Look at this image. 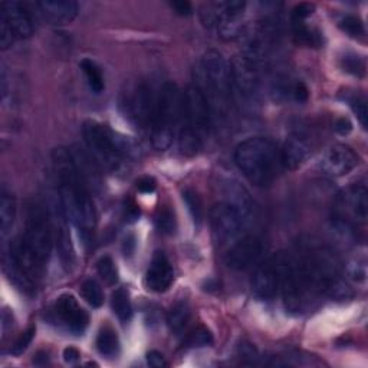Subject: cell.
Instances as JSON below:
<instances>
[{
    "instance_id": "obj_1",
    "label": "cell",
    "mask_w": 368,
    "mask_h": 368,
    "mask_svg": "<svg viewBox=\"0 0 368 368\" xmlns=\"http://www.w3.org/2000/svg\"><path fill=\"white\" fill-rule=\"evenodd\" d=\"M341 262L334 250L324 245L308 243L291 256L288 272L280 289L283 304L292 314L314 309L327 295L341 285Z\"/></svg>"
},
{
    "instance_id": "obj_2",
    "label": "cell",
    "mask_w": 368,
    "mask_h": 368,
    "mask_svg": "<svg viewBox=\"0 0 368 368\" xmlns=\"http://www.w3.org/2000/svg\"><path fill=\"white\" fill-rule=\"evenodd\" d=\"M52 165L58 180L59 205L68 219L79 232V236L91 243L96 226V213L71 150L58 147L52 152Z\"/></svg>"
},
{
    "instance_id": "obj_3",
    "label": "cell",
    "mask_w": 368,
    "mask_h": 368,
    "mask_svg": "<svg viewBox=\"0 0 368 368\" xmlns=\"http://www.w3.org/2000/svg\"><path fill=\"white\" fill-rule=\"evenodd\" d=\"M194 83L206 98L213 120H225L233 103L230 65L217 51H207L194 68Z\"/></svg>"
},
{
    "instance_id": "obj_4",
    "label": "cell",
    "mask_w": 368,
    "mask_h": 368,
    "mask_svg": "<svg viewBox=\"0 0 368 368\" xmlns=\"http://www.w3.org/2000/svg\"><path fill=\"white\" fill-rule=\"evenodd\" d=\"M82 136L91 157L111 173L123 172L127 163L136 160L140 154L139 147L131 139L103 123L85 121L82 125Z\"/></svg>"
},
{
    "instance_id": "obj_5",
    "label": "cell",
    "mask_w": 368,
    "mask_h": 368,
    "mask_svg": "<svg viewBox=\"0 0 368 368\" xmlns=\"http://www.w3.org/2000/svg\"><path fill=\"white\" fill-rule=\"evenodd\" d=\"M235 163L242 174L258 187H269L283 169L280 148L265 137L242 141L235 150Z\"/></svg>"
},
{
    "instance_id": "obj_6",
    "label": "cell",
    "mask_w": 368,
    "mask_h": 368,
    "mask_svg": "<svg viewBox=\"0 0 368 368\" xmlns=\"http://www.w3.org/2000/svg\"><path fill=\"white\" fill-rule=\"evenodd\" d=\"M214 123L210 107L203 94L194 85L183 92V114L178 143L183 154L194 156L203 147Z\"/></svg>"
},
{
    "instance_id": "obj_7",
    "label": "cell",
    "mask_w": 368,
    "mask_h": 368,
    "mask_svg": "<svg viewBox=\"0 0 368 368\" xmlns=\"http://www.w3.org/2000/svg\"><path fill=\"white\" fill-rule=\"evenodd\" d=\"M183 114V92L174 82H165L159 90L157 104L150 124V136L156 150L164 152L178 136Z\"/></svg>"
},
{
    "instance_id": "obj_8",
    "label": "cell",
    "mask_w": 368,
    "mask_h": 368,
    "mask_svg": "<svg viewBox=\"0 0 368 368\" xmlns=\"http://www.w3.org/2000/svg\"><path fill=\"white\" fill-rule=\"evenodd\" d=\"M263 61L243 51L229 62L233 98H238L246 104L256 103L262 83Z\"/></svg>"
},
{
    "instance_id": "obj_9",
    "label": "cell",
    "mask_w": 368,
    "mask_h": 368,
    "mask_svg": "<svg viewBox=\"0 0 368 368\" xmlns=\"http://www.w3.org/2000/svg\"><path fill=\"white\" fill-rule=\"evenodd\" d=\"M368 217V190L365 183H354L343 190L334 205V223L344 232H353Z\"/></svg>"
},
{
    "instance_id": "obj_10",
    "label": "cell",
    "mask_w": 368,
    "mask_h": 368,
    "mask_svg": "<svg viewBox=\"0 0 368 368\" xmlns=\"http://www.w3.org/2000/svg\"><path fill=\"white\" fill-rule=\"evenodd\" d=\"M22 238L32 252L38 256L42 263L46 265L52 250L54 230L52 221L49 219L48 213L41 205H29Z\"/></svg>"
},
{
    "instance_id": "obj_11",
    "label": "cell",
    "mask_w": 368,
    "mask_h": 368,
    "mask_svg": "<svg viewBox=\"0 0 368 368\" xmlns=\"http://www.w3.org/2000/svg\"><path fill=\"white\" fill-rule=\"evenodd\" d=\"M289 263V254L276 252L258 266L252 279V291L259 300H271L280 292Z\"/></svg>"
},
{
    "instance_id": "obj_12",
    "label": "cell",
    "mask_w": 368,
    "mask_h": 368,
    "mask_svg": "<svg viewBox=\"0 0 368 368\" xmlns=\"http://www.w3.org/2000/svg\"><path fill=\"white\" fill-rule=\"evenodd\" d=\"M159 91H154L147 82L132 85L123 96V108L128 119L140 128H150L153 112L157 104Z\"/></svg>"
},
{
    "instance_id": "obj_13",
    "label": "cell",
    "mask_w": 368,
    "mask_h": 368,
    "mask_svg": "<svg viewBox=\"0 0 368 368\" xmlns=\"http://www.w3.org/2000/svg\"><path fill=\"white\" fill-rule=\"evenodd\" d=\"M249 221L232 205L219 202L210 210V226L217 243L226 245L236 242Z\"/></svg>"
},
{
    "instance_id": "obj_14",
    "label": "cell",
    "mask_w": 368,
    "mask_h": 368,
    "mask_svg": "<svg viewBox=\"0 0 368 368\" xmlns=\"http://www.w3.org/2000/svg\"><path fill=\"white\" fill-rule=\"evenodd\" d=\"M265 254V243L258 236H243L233 242L226 254V265L232 271L242 272L255 266Z\"/></svg>"
},
{
    "instance_id": "obj_15",
    "label": "cell",
    "mask_w": 368,
    "mask_h": 368,
    "mask_svg": "<svg viewBox=\"0 0 368 368\" xmlns=\"http://www.w3.org/2000/svg\"><path fill=\"white\" fill-rule=\"evenodd\" d=\"M54 312L57 320L66 328L71 331L75 336H82L85 332L90 316L85 309H82L78 304V300L75 299L74 295L71 294H63L61 295L54 307Z\"/></svg>"
},
{
    "instance_id": "obj_16",
    "label": "cell",
    "mask_w": 368,
    "mask_h": 368,
    "mask_svg": "<svg viewBox=\"0 0 368 368\" xmlns=\"http://www.w3.org/2000/svg\"><path fill=\"white\" fill-rule=\"evenodd\" d=\"M358 164V156L354 153V150L344 145L337 144L328 148L325 154L320 160V170L324 176L328 177H343L353 172Z\"/></svg>"
},
{
    "instance_id": "obj_17",
    "label": "cell",
    "mask_w": 368,
    "mask_h": 368,
    "mask_svg": "<svg viewBox=\"0 0 368 368\" xmlns=\"http://www.w3.org/2000/svg\"><path fill=\"white\" fill-rule=\"evenodd\" d=\"M51 221H52L54 241L57 245L58 256L61 259L63 269L66 272H70L75 263V250L71 239V233L68 229V219H66L61 205L55 206Z\"/></svg>"
},
{
    "instance_id": "obj_18",
    "label": "cell",
    "mask_w": 368,
    "mask_h": 368,
    "mask_svg": "<svg viewBox=\"0 0 368 368\" xmlns=\"http://www.w3.org/2000/svg\"><path fill=\"white\" fill-rule=\"evenodd\" d=\"M0 19L10 28L14 39L30 38L35 32V22L28 8L21 2H3L0 5Z\"/></svg>"
},
{
    "instance_id": "obj_19",
    "label": "cell",
    "mask_w": 368,
    "mask_h": 368,
    "mask_svg": "<svg viewBox=\"0 0 368 368\" xmlns=\"http://www.w3.org/2000/svg\"><path fill=\"white\" fill-rule=\"evenodd\" d=\"M311 156V144L303 134L294 132L280 148V160L283 169L298 170Z\"/></svg>"
},
{
    "instance_id": "obj_20",
    "label": "cell",
    "mask_w": 368,
    "mask_h": 368,
    "mask_svg": "<svg viewBox=\"0 0 368 368\" xmlns=\"http://www.w3.org/2000/svg\"><path fill=\"white\" fill-rule=\"evenodd\" d=\"M174 280V269L163 252H157L153 256L152 263L145 274V285L153 292H165L172 287Z\"/></svg>"
},
{
    "instance_id": "obj_21",
    "label": "cell",
    "mask_w": 368,
    "mask_h": 368,
    "mask_svg": "<svg viewBox=\"0 0 368 368\" xmlns=\"http://www.w3.org/2000/svg\"><path fill=\"white\" fill-rule=\"evenodd\" d=\"M37 8L42 18L52 25L71 23L79 10L78 3L72 0H41L37 2Z\"/></svg>"
},
{
    "instance_id": "obj_22",
    "label": "cell",
    "mask_w": 368,
    "mask_h": 368,
    "mask_svg": "<svg viewBox=\"0 0 368 368\" xmlns=\"http://www.w3.org/2000/svg\"><path fill=\"white\" fill-rule=\"evenodd\" d=\"M223 193H225L223 202L236 207L249 221V217L254 210V202L252 198H250L249 192L242 186V184H239L238 181H227L225 183Z\"/></svg>"
},
{
    "instance_id": "obj_23",
    "label": "cell",
    "mask_w": 368,
    "mask_h": 368,
    "mask_svg": "<svg viewBox=\"0 0 368 368\" xmlns=\"http://www.w3.org/2000/svg\"><path fill=\"white\" fill-rule=\"evenodd\" d=\"M16 217V200L10 192H8L5 187L0 193V233L5 239L13 226Z\"/></svg>"
},
{
    "instance_id": "obj_24",
    "label": "cell",
    "mask_w": 368,
    "mask_h": 368,
    "mask_svg": "<svg viewBox=\"0 0 368 368\" xmlns=\"http://www.w3.org/2000/svg\"><path fill=\"white\" fill-rule=\"evenodd\" d=\"M190 318H192V309L189 307L187 303H177L167 315V324H169V328L173 334L178 336L184 329L187 328L189 323H190Z\"/></svg>"
},
{
    "instance_id": "obj_25",
    "label": "cell",
    "mask_w": 368,
    "mask_h": 368,
    "mask_svg": "<svg viewBox=\"0 0 368 368\" xmlns=\"http://www.w3.org/2000/svg\"><path fill=\"white\" fill-rule=\"evenodd\" d=\"M96 349L98 353L104 356V357H115L119 354L120 351V340L119 336H116V332L110 328V327H104L101 328V331L98 332V337H96Z\"/></svg>"
},
{
    "instance_id": "obj_26",
    "label": "cell",
    "mask_w": 368,
    "mask_h": 368,
    "mask_svg": "<svg viewBox=\"0 0 368 368\" xmlns=\"http://www.w3.org/2000/svg\"><path fill=\"white\" fill-rule=\"evenodd\" d=\"M79 66H81V71L83 72V75H85V78H87L90 88L95 94H101L105 90V81H104V75H103L101 70H99V66L94 61H91L88 58L82 59Z\"/></svg>"
},
{
    "instance_id": "obj_27",
    "label": "cell",
    "mask_w": 368,
    "mask_h": 368,
    "mask_svg": "<svg viewBox=\"0 0 368 368\" xmlns=\"http://www.w3.org/2000/svg\"><path fill=\"white\" fill-rule=\"evenodd\" d=\"M183 202L187 206V210L192 216L194 226L200 229L205 219V210H203V202H202V198H200L198 193L194 192L193 189L183 190Z\"/></svg>"
},
{
    "instance_id": "obj_28",
    "label": "cell",
    "mask_w": 368,
    "mask_h": 368,
    "mask_svg": "<svg viewBox=\"0 0 368 368\" xmlns=\"http://www.w3.org/2000/svg\"><path fill=\"white\" fill-rule=\"evenodd\" d=\"M111 307L114 314L120 318L123 323H127L132 316V307L130 300V294L124 288H119L111 298Z\"/></svg>"
},
{
    "instance_id": "obj_29",
    "label": "cell",
    "mask_w": 368,
    "mask_h": 368,
    "mask_svg": "<svg viewBox=\"0 0 368 368\" xmlns=\"http://www.w3.org/2000/svg\"><path fill=\"white\" fill-rule=\"evenodd\" d=\"M292 30H294V39L296 43L307 46L321 45L320 32L309 28L305 22H292Z\"/></svg>"
},
{
    "instance_id": "obj_30",
    "label": "cell",
    "mask_w": 368,
    "mask_h": 368,
    "mask_svg": "<svg viewBox=\"0 0 368 368\" xmlns=\"http://www.w3.org/2000/svg\"><path fill=\"white\" fill-rule=\"evenodd\" d=\"M81 295L92 308H99L104 304V292L99 283L94 279H87L82 283Z\"/></svg>"
},
{
    "instance_id": "obj_31",
    "label": "cell",
    "mask_w": 368,
    "mask_h": 368,
    "mask_svg": "<svg viewBox=\"0 0 368 368\" xmlns=\"http://www.w3.org/2000/svg\"><path fill=\"white\" fill-rule=\"evenodd\" d=\"M157 227L164 235H174L177 229V221L174 212L169 206H163L159 209V213L156 216Z\"/></svg>"
},
{
    "instance_id": "obj_32",
    "label": "cell",
    "mask_w": 368,
    "mask_h": 368,
    "mask_svg": "<svg viewBox=\"0 0 368 368\" xmlns=\"http://www.w3.org/2000/svg\"><path fill=\"white\" fill-rule=\"evenodd\" d=\"M213 344V336L212 332L205 327H197L184 340V347L186 348H202V347H210Z\"/></svg>"
},
{
    "instance_id": "obj_33",
    "label": "cell",
    "mask_w": 368,
    "mask_h": 368,
    "mask_svg": "<svg viewBox=\"0 0 368 368\" xmlns=\"http://www.w3.org/2000/svg\"><path fill=\"white\" fill-rule=\"evenodd\" d=\"M96 271L98 275L101 276V279L108 283V285H115L119 282V271H116V266L112 260L111 256L105 255L96 262Z\"/></svg>"
},
{
    "instance_id": "obj_34",
    "label": "cell",
    "mask_w": 368,
    "mask_h": 368,
    "mask_svg": "<svg viewBox=\"0 0 368 368\" xmlns=\"http://www.w3.org/2000/svg\"><path fill=\"white\" fill-rule=\"evenodd\" d=\"M338 26L343 32H345L347 35L351 38H361V37H364V33H365L364 23L358 18V16H353V14L344 16L343 19H340Z\"/></svg>"
},
{
    "instance_id": "obj_35",
    "label": "cell",
    "mask_w": 368,
    "mask_h": 368,
    "mask_svg": "<svg viewBox=\"0 0 368 368\" xmlns=\"http://www.w3.org/2000/svg\"><path fill=\"white\" fill-rule=\"evenodd\" d=\"M341 66L343 70L354 76H364L365 74V61L360 55L356 54H347L341 58Z\"/></svg>"
},
{
    "instance_id": "obj_36",
    "label": "cell",
    "mask_w": 368,
    "mask_h": 368,
    "mask_svg": "<svg viewBox=\"0 0 368 368\" xmlns=\"http://www.w3.org/2000/svg\"><path fill=\"white\" fill-rule=\"evenodd\" d=\"M347 103L353 111L357 114L358 120L364 128H367V120H368V110H367V99L364 95L354 94L351 96H347Z\"/></svg>"
},
{
    "instance_id": "obj_37",
    "label": "cell",
    "mask_w": 368,
    "mask_h": 368,
    "mask_svg": "<svg viewBox=\"0 0 368 368\" xmlns=\"http://www.w3.org/2000/svg\"><path fill=\"white\" fill-rule=\"evenodd\" d=\"M35 332H37L35 327H29L26 331H23L19 336V338L16 340V343L13 344L10 353L13 356H22L25 351L28 349V347L30 345L33 337H35Z\"/></svg>"
},
{
    "instance_id": "obj_38",
    "label": "cell",
    "mask_w": 368,
    "mask_h": 368,
    "mask_svg": "<svg viewBox=\"0 0 368 368\" xmlns=\"http://www.w3.org/2000/svg\"><path fill=\"white\" fill-rule=\"evenodd\" d=\"M238 354L247 364H256L259 361V358H260L258 348L252 343H247V341H242L239 344Z\"/></svg>"
},
{
    "instance_id": "obj_39",
    "label": "cell",
    "mask_w": 368,
    "mask_h": 368,
    "mask_svg": "<svg viewBox=\"0 0 368 368\" xmlns=\"http://www.w3.org/2000/svg\"><path fill=\"white\" fill-rule=\"evenodd\" d=\"M314 10H315V6L311 3H299L292 10L291 22H305L309 16L314 13Z\"/></svg>"
},
{
    "instance_id": "obj_40",
    "label": "cell",
    "mask_w": 368,
    "mask_h": 368,
    "mask_svg": "<svg viewBox=\"0 0 368 368\" xmlns=\"http://www.w3.org/2000/svg\"><path fill=\"white\" fill-rule=\"evenodd\" d=\"M14 41H16V39H14V37H13V33H12L10 28L6 25L5 21L0 19V45H2L3 51H6V49H9Z\"/></svg>"
},
{
    "instance_id": "obj_41",
    "label": "cell",
    "mask_w": 368,
    "mask_h": 368,
    "mask_svg": "<svg viewBox=\"0 0 368 368\" xmlns=\"http://www.w3.org/2000/svg\"><path fill=\"white\" fill-rule=\"evenodd\" d=\"M147 364L150 367H154V368H163V367H167L169 365V362L165 361L164 356L161 353H159V351H150V353H147Z\"/></svg>"
},
{
    "instance_id": "obj_42",
    "label": "cell",
    "mask_w": 368,
    "mask_h": 368,
    "mask_svg": "<svg viewBox=\"0 0 368 368\" xmlns=\"http://www.w3.org/2000/svg\"><path fill=\"white\" fill-rule=\"evenodd\" d=\"M292 95L294 98L296 99L298 103H305L308 96H309V92H308V88L304 82L298 81L295 85H294V90H292Z\"/></svg>"
},
{
    "instance_id": "obj_43",
    "label": "cell",
    "mask_w": 368,
    "mask_h": 368,
    "mask_svg": "<svg viewBox=\"0 0 368 368\" xmlns=\"http://www.w3.org/2000/svg\"><path fill=\"white\" fill-rule=\"evenodd\" d=\"M137 189L141 193H153L156 190V180L153 177H141L137 181Z\"/></svg>"
},
{
    "instance_id": "obj_44",
    "label": "cell",
    "mask_w": 368,
    "mask_h": 368,
    "mask_svg": "<svg viewBox=\"0 0 368 368\" xmlns=\"http://www.w3.org/2000/svg\"><path fill=\"white\" fill-rule=\"evenodd\" d=\"M334 128H336V131L341 134V136H347V134L353 131V124H351V121L345 119V116H341V119H338L336 124H334Z\"/></svg>"
},
{
    "instance_id": "obj_45",
    "label": "cell",
    "mask_w": 368,
    "mask_h": 368,
    "mask_svg": "<svg viewBox=\"0 0 368 368\" xmlns=\"http://www.w3.org/2000/svg\"><path fill=\"white\" fill-rule=\"evenodd\" d=\"M170 5L180 16H189L193 12L192 5L189 2H184V0H177V2H172Z\"/></svg>"
},
{
    "instance_id": "obj_46",
    "label": "cell",
    "mask_w": 368,
    "mask_h": 368,
    "mask_svg": "<svg viewBox=\"0 0 368 368\" xmlns=\"http://www.w3.org/2000/svg\"><path fill=\"white\" fill-rule=\"evenodd\" d=\"M79 357H81L79 351L76 348H74V347H68V348L63 349V360H65V362L75 364L79 360Z\"/></svg>"
},
{
    "instance_id": "obj_47",
    "label": "cell",
    "mask_w": 368,
    "mask_h": 368,
    "mask_svg": "<svg viewBox=\"0 0 368 368\" xmlns=\"http://www.w3.org/2000/svg\"><path fill=\"white\" fill-rule=\"evenodd\" d=\"M134 246H136V239H134V236L125 238V241H124V254H125V256L132 255Z\"/></svg>"
}]
</instances>
